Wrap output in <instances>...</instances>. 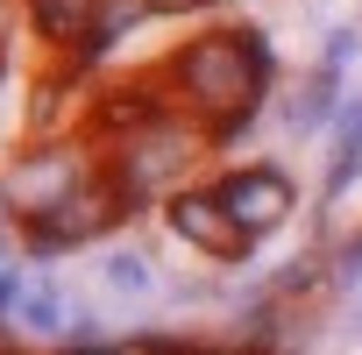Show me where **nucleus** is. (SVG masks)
Listing matches in <instances>:
<instances>
[{
    "mask_svg": "<svg viewBox=\"0 0 362 355\" xmlns=\"http://www.w3.org/2000/svg\"><path fill=\"white\" fill-rule=\"evenodd\" d=\"M170 93H177V114H192L214 142L242 135V121L263 107L270 93V57L249 29H206L199 43L177 50L170 64Z\"/></svg>",
    "mask_w": 362,
    "mask_h": 355,
    "instance_id": "obj_1",
    "label": "nucleus"
},
{
    "mask_svg": "<svg viewBox=\"0 0 362 355\" xmlns=\"http://www.w3.org/2000/svg\"><path fill=\"white\" fill-rule=\"evenodd\" d=\"M206 142H214V135H199L192 114L156 107L149 121L121 128V149H114V170H107V178L128 192V206H142V199H170V192L192 185V170H199Z\"/></svg>",
    "mask_w": 362,
    "mask_h": 355,
    "instance_id": "obj_2",
    "label": "nucleus"
},
{
    "mask_svg": "<svg viewBox=\"0 0 362 355\" xmlns=\"http://www.w3.org/2000/svg\"><path fill=\"white\" fill-rule=\"evenodd\" d=\"M86 178H93V156L78 142H43V149H29L8 178H0V206L22 214V228H36L86 185Z\"/></svg>",
    "mask_w": 362,
    "mask_h": 355,
    "instance_id": "obj_3",
    "label": "nucleus"
},
{
    "mask_svg": "<svg viewBox=\"0 0 362 355\" xmlns=\"http://www.w3.org/2000/svg\"><path fill=\"white\" fill-rule=\"evenodd\" d=\"M221 206L235 214V228L256 242V235H277L284 221H291V206H298V185L277 170V163H242V170H228L221 178Z\"/></svg>",
    "mask_w": 362,
    "mask_h": 355,
    "instance_id": "obj_4",
    "label": "nucleus"
},
{
    "mask_svg": "<svg viewBox=\"0 0 362 355\" xmlns=\"http://www.w3.org/2000/svg\"><path fill=\"white\" fill-rule=\"evenodd\" d=\"M121 214H128V192L114 185L107 170H93L86 185H78L50 221H36L29 235H36V249H78V242H100L107 228H121Z\"/></svg>",
    "mask_w": 362,
    "mask_h": 355,
    "instance_id": "obj_5",
    "label": "nucleus"
},
{
    "mask_svg": "<svg viewBox=\"0 0 362 355\" xmlns=\"http://www.w3.org/2000/svg\"><path fill=\"white\" fill-rule=\"evenodd\" d=\"M163 214H170L177 242H192V249H206V256H242V249H249V235L235 228V214L221 206L214 185H185V192H170Z\"/></svg>",
    "mask_w": 362,
    "mask_h": 355,
    "instance_id": "obj_6",
    "label": "nucleus"
},
{
    "mask_svg": "<svg viewBox=\"0 0 362 355\" xmlns=\"http://www.w3.org/2000/svg\"><path fill=\"white\" fill-rule=\"evenodd\" d=\"M15 313H22V327H36V334H57V327H71V313H64V291H57L50 277H36V284H22V298H15Z\"/></svg>",
    "mask_w": 362,
    "mask_h": 355,
    "instance_id": "obj_7",
    "label": "nucleus"
},
{
    "mask_svg": "<svg viewBox=\"0 0 362 355\" xmlns=\"http://www.w3.org/2000/svg\"><path fill=\"white\" fill-rule=\"evenodd\" d=\"M29 8H36L43 36H57V43H71V50H78V36H86V22H93L100 0H29Z\"/></svg>",
    "mask_w": 362,
    "mask_h": 355,
    "instance_id": "obj_8",
    "label": "nucleus"
},
{
    "mask_svg": "<svg viewBox=\"0 0 362 355\" xmlns=\"http://www.w3.org/2000/svg\"><path fill=\"white\" fill-rule=\"evenodd\" d=\"M107 284H114V291H128V298H142V291L156 284V270H149L135 249H121V256H107Z\"/></svg>",
    "mask_w": 362,
    "mask_h": 355,
    "instance_id": "obj_9",
    "label": "nucleus"
},
{
    "mask_svg": "<svg viewBox=\"0 0 362 355\" xmlns=\"http://www.w3.org/2000/svg\"><path fill=\"white\" fill-rule=\"evenodd\" d=\"M185 8H199V0H149V15H185Z\"/></svg>",
    "mask_w": 362,
    "mask_h": 355,
    "instance_id": "obj_10",
    "label": "nucleus"
},
{
    "mask_svg": "<svg viewBox=\"0 0 362 355\" xmlns=\"http://www.w3.org/2000/svg\"><path fill=\"white\" fill-rule=\"evenodd\" d=\"M8 36H15V8L0 0V50H8Z\"/></svg>",
    "mask_w": 362,
    "mask_h": 355,
    "instance_id": "obj_11",
    "label": "nucleus"
}]
</instances>
